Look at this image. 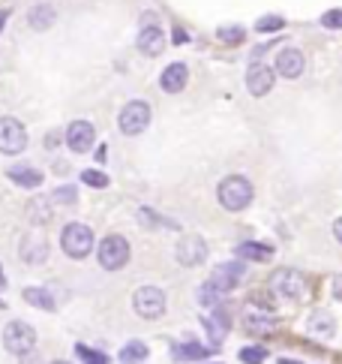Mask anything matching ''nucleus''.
<instances>
[{"label": "nucleus", "instance_id": "nucleus-1", "mask_svg": "<svg viewBox=\"0 0 342 364\" xmlns=\"http://www.w3.org/2000/svg\"><path fill=\"white\" fill-rule=\"evenodd\" d=\"M216 196H219V205L226 208V211H243V208L253 202V184L241 175H231L219 184Z\"/></svg>", "mask_w": 342, "mask_h": 364}, {"label": "nucleus", "instance_id": "nucleus-2", "mask_svg": "<svg viewBox=\"0 0 342 364\" xmlns=\"http://www.w3.org/2000/svg\"><path fill=\"white\" fill-rule=\"evenodd\" d=\"M270 289H273V295H280V298H285V301H304L307 298V277L300 274V271H294V268H280L276 274L270 277Z\"/></svg>", "mask_w": 342, "mask_h": 364}, {"label": "nucleus", "instance_id": "nucleus-3", "mask_svg": "<svg viewBox=\"0 0 342 364\" xmlns=\"http://www.w3.org/2000/svg\"><path fill=\"white\" fill-rule=\"evenodd\" d=\"M60 247H63V253H67V256L84 259L90 250H94V232H90V226H84V223H70V226H63V232H60Z\"/></svg>", "mask_w": 342, "mask_h": 364}, {"label": "nucleus", "instance_id": "nucleus-4", "mask_svg": "<svg viewBox=\"0 0 342 364\" xmlns=\"http://www.w3.org/2000/svg\"><path fill=\"white\" fill-rule=\"evenodd\" d=\"M4 346L9 349L12 355H28L31 349L36 346V331H33V325L28 322H9L6 328H4Z\"/></svg>", "mask_w": 342, "mask_h": 364}, {"label": "nucleus", "instance_id": "nucleus-5", "mask_svg": "<svg viewBox=\"0 0 342 364\" xmlns=\"http://www.w3.org/2000/svg\"><path fill=\"white\" fill-rule=\"evenodd\" d=\"M133 307L141 319H160L165 314V292L160 286H141L133 298Z\"/></svg>", "mask_w": 342, "mask_h": 364}, {"label": "nucleus", "instance_id": "nucleus-6", "mask_svg": "<svg viewBox=\"0 0 342 364\" xmlns=\"http://www.w3.org/2000/svg\"><path fill=\"white\" fill-rule=\"evenodd\" d=\"M129 262V244L123 235H109L99 244V265L105 271H121Z\"/></svg>", "mask_w": 342, "mask_h": 364}, {"label": "nucleus", "instance_id": "nucleus-7", "mask_svg": "<svg viewBox=\"0 0 342 364\" xmlns=\"http://www.w3.org/2000/svg\"><path fill=\"white\" fill-rule=\"evenodd\" d=\"M117 124H121V133H126V136L144 133L148 124H150V106H148V102H141V100L126 102L123 112H121V118H117Z\"/></svg>", "mask_w": 342, "mask_h": 364}, {"label": "nucleus", "instance_id": "nucleus-8", "mask_svg": "<svg viewBox=\"0 0 342 364\" xmlns=\"http://www.w3.org/2000/svg\"><path fill=\"white\" fill-rule=\"evenodd\" d=\"M28 148V129L16 118H0V151L4 154H21Z\"/></svg>", "mask_w": 342, "mask_h": 364}, {"label": "nucleus", "instance_id": "nucleus-9", "mask_svg": "<svg viewBox=\"0 0 342 364\" xmlns=\"http://www.w3.org/2000/svg\"><path fill=\"white\" fill-rule=\"evenodd\" d=\"M94 141H96L94 124H87V121H72V124L67 127V145H70L75 154H87L90 148H94Z\"/></svg>", "mask_w": 342, "mask_h": 364}, {"label": "nucleus", "instance_id": "nucleus-10", "mask_svg": "<svg viewBox=\"0 0 342 364\" xmlns=\"http://www.w3.org/2000/svg\"><path fill=\"white\" fill-rule=\"evenodd\" d=\"M204 259H207V244H204V238L187 235V238L177 241V262H180V265L192 268V265H202Z\"/></svg>", "mask_w": 342, "mask_h": 364}, {"label": "nucleus", "instance_id": "nucleus-11", "mask_svg": "<svg viewBox=\"0 0 342 364\" xmlns=\"http://www.w3.org/2000/svg\"><path fill=\"white\" fill-rule=\"evenodd\" d=\"M243 328L249 334H270L276 328V319H273L270 310L258 307V304H246V310H243Z\"/></svg>", "mask_w": 342, "mask_h": 364}, {"label": "nucleus", "instance_id": "nucleus-12", "mask_svg": "<svg viewBox=\"0 0 342 364\" xmlns=\"http://www.w3.org/2000/svg\"><path fill=\"white\" fill-rule=\"evenodd\" d=\"M243 271H246V265H243V262H226V265L214 268V277H210V283H214L219 292H231L234 286L241 283Z\"/></svg>", "mask_w": 342, "mask_h": 364}, {"label": "nucleus", "instance_id": "nucleus-13", "mask_svg": "<svg viewBox=\"0 0 342 364\" xmlns=\"http://www.w3.org/2000/svg\"><path fill=\"white\" fill-rule=\"evenodd\" d=\"M304 67H307V60L297 48H282L280 55H276V73H280L282 79H297V75H304Z\"/></svg>", "mask_w": 342, "mask_h": 364}, {"label": "nucleus", "instance_id": "nucleus-14", "mask_svg": "<svg viewBox=\"0 0 342 364\" xmlns=\"http://www.w3.org/2000/svg\"><path fill=\"white\" fill-rule=\"evenodd\" d=\"M246 87H249V94H253V97L270 94V87H273V70L265 67V63H253L249 73H246Z\"/></svg>", "mask_w": 342, "mask_h": 364}, {"label": "nucleus", "instance_id": "nucleus-15", "mask_svg": "<svg viewBox=\"0 0 342 364\" xmlns=\"http://www.w3.org/2000/svg\"><path fill=\"white\" fill-rule=\"evenodd\" d=\"M187 82H189L187 63H171V67H165L160 75V85H162L165 94H180V90L187 87Z\"/></svg>", "mask_w": 342, "mask_h": 364}, {"label": "nucleus", "instance_id": "nucleus-16", "mask_svg": "<svg viewBox=\"0 0 342 364\" xmlns=\"http://www.w3.org/2000/svg\"><path fill=\"white\" fill-rule=\"evenodd\" d=\"M162 48H165V33L156 28V24H150V28H141V33H138V51H144L148 58H156V55H162Z\"/></svg>", "mask_w": 342, "mask_h": 364}, {"label": "nucleus", "instance_id": "nucleus-17", "mask_svg": "<svg viewBox=\"0 0 342 364\" xmlns=\"http://www.w3.org/2000/svg\"><path fill=\"white\" fill-rule=\"evenodd\" d=\"M307 331L312 337H319V341H331L333 331H336V322L331 314H324V310H319V314H312L309 322H307Z\"/></svg>", "mask_w": 342, "mask_h": 364}, {"label": "nucleus", "instance_id": "nucleus-18", "mask_svg": "<svg viewBox=\"0 0 342 364\" xmlns=\"http://www.w3.org/2000/svg\"><path fill=\"white\" fill-rule=\"evenodd\" d=\"M214 310H216V314L214 316H204L202 325L210 331V341H214V346H219L222 337H226V331H228V314L222 307H214Z\"/></svg>", "mask_w": 342, "mask_h": 364}, {"label": "nucleus", "instance_id": "nucleus-19", "mask_svg": "<svg viewBox=\"0 0 342 364\" xmlns=\"http://www.w3.org/2000/svg\"><path fill=\"white\" fill-rule=\"evenodd\" d=\"M28 21H31L33 31H48L51 24L57 21V12H55V6H51V4H36V6L31 9Z\"/></svg>", "mask_w": 342, "mask_h": 364}, {"label": "nucleus", "instance_id": "nucleus-20", "mask_svg": "<svg viewBox=\"0 0 342 364\" xmlns=\"http://www.w3.org/2000/svg\"><path fill=\"white\" fill-rule=\"evenodd\" d=\"M6 175H9V181H16V184L28 187V190H36L39 184H43V172H36V168H31V166H12Z\"/></svg>", "mask_w": 342, "mask_h": 364}, {"label": "nucleus", "instance_id": "nucleus-21", "mask_svg": "<svg viewBox=\"0 0 342 364\" xmlns=\"http://www.w3.org/2000/svg\"><path fill=\"white\" fill-rule=\"evenodd\" d=\"M21 256H24V262H31V265H39V262H45V256H48V244L43 238H28L21 244Z\"/></svg>", "mask_w": 342, "mask_h": 364}, {"label": "nucleus", "instance_id": "nucleus-22", "mask_svg": "<svg viewBox=\"0 0 342 364\" xmlns=\"http://www.w3.org/2000/svg\"><path fill=\"white\" fill-rule=\"evenodd\" d=\"M24 301L39 307V310H55V298H51L48 289H39V286H31V289H24Z\"/></svg>", "mask_w": 342, "mask_h": 364}, {"label": "nucleus", "instance_id": "nucleus-23", "mask_svg": "<svg viewBox=\"0 0 342 364\" xmlns=\"http://www.w3.org/2000/svg\"><path fill=\"white\" fill-rule=\"evenodd\" d=\"M238 256L241 259H249V262H267V259L273 256V250L270 247H265V244H241L238 247Z\"/></svg>", "mask_w": 342, "mask_h": 364}, {"label": "nucleus", "instance_id": "nucleus-24", "mask_svg": "<svg viewBox=\"0 0 342 364\" xmlns=\"http://www.w3.org/2000/svg\"><path fill=\"white\" fill-rule=\"evenodd\" d=\"M144 358H148V346L141 341H133L121 349V364H144Z\"/></svg>", "mask_w": 342, "mask_h": 364}, {"label": "nucleus", "instance_id": "nucleus-25", "mask_svg": "<svg viewBox=\"0 0 342 364\" xmlns=\"http://www.w3.org/2000/svg\"><path fill=\"white\" fill-rule=\"evenodd\" d=\"M171 355L180 358V361H189V358H207L210 355V349L207 346H199V343H180L171 349Z\"/></svg>", "mask_w": 342, "mask_h": 364}, {"label": "nucleus", "instance_id": "nucleus-26", "mask_svg": "<svg viewBox=\"0 0 342 364\" xmlns=\"http://www.w3.org/2000/svg\"><path fill=\"white\" fill-rule=\"evenodd\" d=\"M282 28H285V18L282 16H261L255 21V31H261V33H276V31H282Z\"/></svg>", "mask_w": 342, "mask_h": 364}, {"label": "nucleus", "instance_id": "nucleus-27", "mask_svg": "<svg viewBox=\"0 0 342 364\" xmlns=\"http://www.w3.org/2000/svg\"><path fill=\"white\" fill-rule=\"evenodd\" d=\"M28 211H31V220H33L36 226H39V223H48V217H51V211H48L45 199H33V202H31V208H28Z\"/></svg>", "mask_w": 342, "mask_h": 364}, {"label": "nucleus", "instance_id": "nucleus-28", "mask_svg": "<svg viewBox=\"0 0 342 364\" xmlns=\"http://www.w3.org/2000/svg\"><path fill=\"white\" fill-rule=\"evenodd\" d=\"M267 358V349H261V346H246L241 349V361L243 364H261Z\"/></svg>", "mask_w": 342, "mask_h": 364}, {"label": "nucleus", "instance_id": "nucleus-29", "mask_svg": "<svg viewBox=\"0 0 342 364\" xmlns=\"http://www.w3.org/2000/svg\"><path fill=\"white\" fill-rule=\"evenodd\" d=\"M219 295H222V292L216 289V286H214V283H210V280H207V283L202 286V289H199V301H202V304H207V307H214V304L219 301Z\"/></svg>", "mask_w": 342, "mask_h": 364}, {"label": "nucleus", "instance_id": "nucleus-30", "mask_svg": "<svg viewBox=\"0 0 342 364\" xmlns=\"http://www.w3.org/2000/svg\"><path fill=\"white\" fill-rule=\"evenodd\" d=\"M82 181L90 187H109V175L96 172V168H87V172H82Z\"/></svg>", "mask_w": 342, "mask_h": 364}, {"label": "nucleus", "instance_id": "nucleus-31", "mask_svg": "<svg viewBox=\"0 0 342 364\" xmlns=\"http://www.w3.org/2000/svg\"><path fill=\"white\" fill-rule=\"evenodd\" d=\"M321 28H331V31H342V9H331L321 16Z\"/></svg>", "mask_w": 342, "mask_h": 364}, {"label": "nucleus", "instance_id": "nucleus-32", "mask_svg": "<svg viewBox=\"0 0 342 364\" xmlns=\"http://www.w3.org/2000/svg\"><path fill=\"white\" fill-rule=\"evenodd\" d=\"M51 199L60 202V205H75L78 193H75V187H57V190H55V196H51Z\"/></svg>", "mask_w": 342, "mask_h": 364}, {"label": "nucleus", "instance_id": "nucleus-33", "mask_svg": "<svg viewBox=\"0 0 342 364\" xmlns=\"http://www.w3.org/2000/svg\"><path fill=\"white\" fill-rule=\"evenodd\" d=\"M216 36H219L222 43H231V46H234V43H241V40H243V28H219Z\"/></svg>", "mask_w": 342, "mask_h": 364}, {"label": "nucleus", "instance_id": "nucleus-34", "mask_svg": "<svg viewBox=\"0 0 342 364\" xmlns=\"http://www.w3.org/2000/svg\"><path fill=\"white\" fill-rule=\"evenodd\" d=\"M78 355L84 358V364H109V358L102 353H94V349H87V346H78Z\"/></svg>", "mask_w": 342, "mask_h": 364}, {"label": "nucleus", "instance_id": "nucleus-35", "mask_svg": "<svg viewBox=\"0 0 342 364\" xmlns=\"http://www.w3.org/2000/svg\"><path fill=\"white\" fill-rule=\"evenodd\" d=\"M333 298H336V301H342V274L333 277Z\"/></svg>", "mask_w": 342, "mask_h": 364}, {"label": "nucleus", "instance_id": "nucleus-36", "mask_svg": "<svg viewBox=\"0 0 342 364\" xmlns=\"http://www.w3.org/2000/svg\"><path fill=\"white\" fill-rule=\"evenodd\" d=\"M333 235H336V241L342 244V217L336 220V223H333Z\"/></svg>", "mask_w": 342, "mask_h": 364}, {"label": "nucleus", "instance_id": "nucleus-37", "mask_svg": "<svg viewBox=\"0 0 342 364\" xmlns=\"http://www.w3.org/2000/svg\"><path fill=\"white\" fill-rule=\"evenodd\" d=\"M0 289H6V277H4V268H0Z\"/></svg>", "mask_w": 342, "mask_h": 364}, {"label": "nucleus", "instance_id": "nucleus-38", "mask_svg": "<svg viewBox=\"0 0 342 364\" xmlns=\"http://www.w3.org/2000/svg\"><path fill=\"white\" fill-rule=\"evenodd\" d=\"M4 21H6V12H0V31H4Z\"/></svg>", "mask_w": 342, "mask_h": 364}, {"label": "nucleus", "instance_id": "nucleus-39", "mask_svg": "<svg viewBox=\"0 0 342 364\" xmlns=\"http://www.w3.org/2000/svg\"><path fill=\"white\" fill-rule=\"evenodd\" d=\"M280 364H294V361H285V358H282V361H280Z\"/></svg>", "mask_w": 342, "mask_h": 364}, {"label": "nucleus", "instance_id": "nucleus-40", "mask_svg": "<svg viewBox=\"0 0 342 364\" xmlns=\"http://www.w3.org/2000/svg\"><path fill=\"white\" fill-rule=\"evenodd\" d=\"M55 364H70V361H55Z\"/></svg>", "mask_w": 342, "mask_h": 364}]
</instances>
